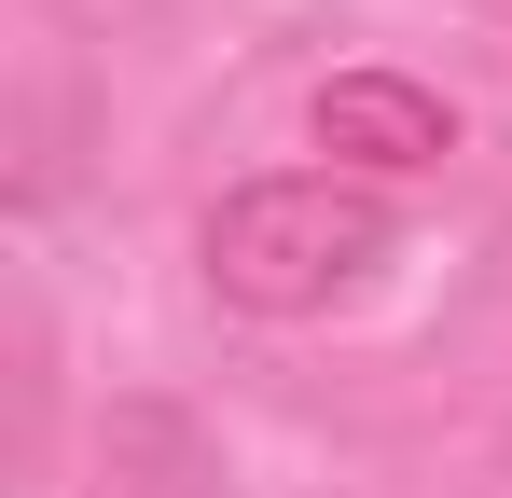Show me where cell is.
I'll return each mask as SVG.
<instances>
[{"label": "cell", "mask_w": 512, "mask_h": 498, "mask_svg": "<svg viewBox=\"0 0 512 498\" xmlns=\"http://www.w3.org/2000/svg\"><path fill=\"white\" fill-rule=\"evenodd\" d=\"M319 153L360 180H416V166H443L457 153V111L429 97V83H402V70H333L319 83Z\"/></svg>", "instance_id": "obj_2"}, {"label": "cell", "mask_w": 512, "mask_h": 498, "mask_svg": "<svg viewBox=\"0 0 512 498\" xmlns=\"http://www.w3.org/2000/svg\"><path fill=\"white\" fill-rule=\"evenodd\" d=\"M97 498H222L208 415L167 402V388H111L97 402Z\"/></svg>", "instance_id": "obj_3"}, {"label": "cell", "mask_w": 512, "mask_h": 498, "mask_svg": "<svg viewBox=\"0 0 512 498\" xmlns=\"http://www.w3.org/2000/svg\"><path fill=\"white\" fill-rule=\"evenodd\" d=\"M388 249H402V222H388L374 180H346V166H277V180H236V194L208 208L194 263H208V291L250 305V319H319V305H346Z\"/></svg>", "instance_id": "obj_1"}]
</instances>
